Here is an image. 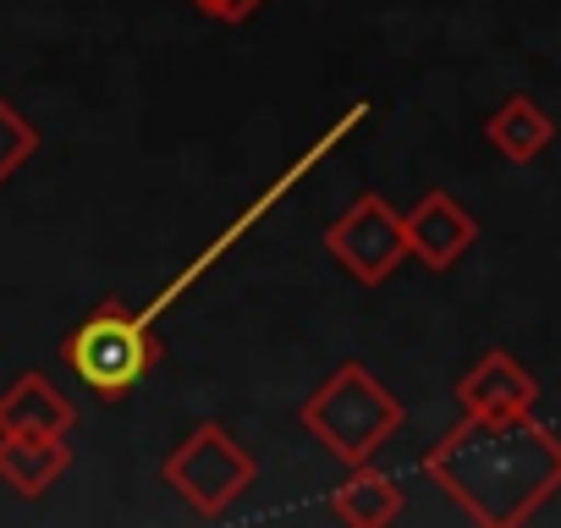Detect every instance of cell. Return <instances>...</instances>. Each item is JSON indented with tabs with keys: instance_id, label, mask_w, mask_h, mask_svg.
<instances>
[{
	"instance_id": "obj_8",
	"label": "cell",
	"mask_w": 561,
	"mask_h": 528,
	"mask_svg": "<svg viewBox=\"0 0 561 528\" xmlns=\"http://www.w3.org/2000/svg\"><path fill=\"white\" fill-rule=\"evenodd\" d=\"M402 215H408V248H413V259L424 264V271H435V276L457 271L462 253L479 242L473 209H468L457 193H446V187L424 193V198H419L413 209H402Z\"/></svg>"
},
{
	"instance_id": "obj_11",
	"label": "cell",
	"mask_w": 561,
	"mask_h": 528,
	"mask_svg": "<svg viewBox=\"0 0 561 528\" xmlns=\"http://www.w3.org/2000/svg\"><path fill=\"white\" fill-rule=\"evenodd\" d=\"M484 138H490V149H495L501 160L534 165V160L550 149L556 122H550V111H545L534 94H506V100L484 116Z\"/></svg>"
},
{
	"instance_id": "obj_7",
	"label": "cell",
	"mask_w": 561,
	"mask_h": 528,
	"mask_svg": "<svg viewBox=\"0 0 561 528\" xmlns=\"http://www.w3.org/2000/svg\"><path fill=\"white\" fill-rule=\"evenodd\" d=\"M534 402H539V380L506 347H484L457 375V408L473 418H523V413H534Z\"/></svg>"
},
{
	"instance_id": "obj_10",
	"label": "cell",
	"mask_w": 561,
	"mask_h": 528,
	"mask_svg": "<svg viewBox=\"0 0 561 528\" xmlns=\"http://www.w3.org/2000/svg\"><path fill=\"white\" fill-rule=\"evenodd\" d=\"M72 468L67 435H0V484H12L23 501H39Z\"/></svg>"
},
{
	"instance_id": "obj_2",
	"label": "cell",
	"mask_w": 561,
	"mask_h": 528,
	"mask_svg": "<svg viewBox=\"0 0 561 528\" xmlns=\"http://www.w3.org/2000/svg\"><path fill=\"white\" fill-rule=\"evenodd\" d=\"M298 424L342 462V468H358V462H375L391 435L408 424V408L391 386L375 380V369L364 358H342L314 391L309 402L298 408Z\"/></svg>"
},
{
	"instance_id": "obj_6",
	"label": "cell",
	"mask_w": 561,
	"mask_h": 528,
	"mask_svg": "<svg viewBox=\"0 0 561 528\" xmlns=\"http://www.w3.org/2000/svg\"><path fill=\"white\" fill-rule=\"evenodd\" d=\"M364 122H369V100H358L353 111H342V116H336V122H331V127H325V133H320V138H314V144H309V149H304V154L287 165V171H280V176H275V182H270V187H264V193H259V198H253V204H248V209H242V215H237V220H231V226H226V231H220V237H215V242H209V248L193 259V264H187V271H182V276H176V282H171V287H165V292H160L149 309H144V314H149V320H160V314H165V309H171V303H176V298H182L193 282H204V276L215 271V264H220V259H226V253H231V248H237V242H242V237H248V231H253V226H259V220H264V215H270L280 198H287V193H293V187H298V182H304V176H309V171H314V165H320V160H325V154L342 144V138H353Z\"/></svg>"
},
{
	"instance_id": "obj_9",
	"label": "cell",
	"mask_w": 561,
	"mask_h": 528,
	"mask_svg": "<svg viewBox=\"0 0 561 528\" xmlns=\"http://www.w3.org/2000/svg\"><path fill=\"white\" fill-rule=\"evenodd\" d=\"M72 424H78V408L39 369L18 375L0 391V435H72Z\"/></svg>"
},
{
	"instance_id": "obj_14",
	"label": "cell",
	"mask_w": 561,
	"mask_h": 528,
	"mask_svg": "<svg viewBox=\"0 0 561 528\" xmlns=\"http://www.w3.org/2000/svg\"><path fill=\"white\" fill-rule=\"evenodd\" d=\"M187 7L198 12V18H209V23H226V28H237V23H248L264 0H187Z\"/></svg>"
},
{
	"instance_id": "obj_12",
	"label": "cell",
	"mask_w": 561,
	"mask_h": 528,
	"mask_svg": "<svg viewBox=\"0 0 561 528\" xmlns=\"http://www.w3.org/2000/svg\"><path fill=\"white\" fill-rule=\"evenodd\" d=\"M408 512V495L391 473H380L375 462H358L347 468V479L331 490V517L347 523V528H386Z\"/></svg>"
},
{
	"instance_id": "obj_5",
	"label": "cell",
	"mask_w": 561,
	"mask_h": 528,
	"mask_svg": "<svg viewBox=\"0 0 561 528\" xmlns=\"http://www.w3.org/2000/svg\"><path fill=\"white\" fill-rule=\"evenodd\" d=\"M325 253L336 271H347V282L358 287H386L402 264L413 259L408 248V215L391 209L375 187H364L331 226H325Z\"/></svg>"
},
{
	"instance_id": "obj_1",
	"label": "cell",
	"mask_w": 561,
	"mask_h": 528,
	"mask_svg": "<svg viewBox=\"0 0 561 528\" xmlns=\"http://www.w3.org/2000/svg\"><path fill=\"white\" fill-rule=\"evenodd\" d=\"M419 468L473 523L517 528L561 495V435L550 424H539L534 413H523V418H473V413H462L424 451Z\"/></svg>"
},
{
	"instance_id": "obj_13",
	"label": "cell",
	"mask_w": 561,
	"mask_h": 528,
	"mask_svg": "<svg viewBox=\"0 0 561 528\" xmlns=\"http://www.w3.org/2000/svg\"><path fill=\"white\" fill-rule=\"evenodd\" d=\"M39 144H45L39 127H34L7 94H0V187H7V182L39 154Z\"/></svg>"
},
{
	"instance_id": "obj_4",
	"label": "cell",
	"mask_w": 561,
	"mask_h": 528,
	"mask_svg": "<svg viewBox=\"0 0 561 528\" xmlns=\"http://www.w3.org/2000/svg\"><path fill=\"white\" fill-rule=\"evenodd\" d=\"M160 479H165L198 517H226V512L253 490L259 462H253V451H248L226 424L204 418V424H193V429L171 446V457L160 462Z\"/></svg>"
},
{
	"instance_id": "obj_3",
	"label": "cell",
	"mask_w": 561,
	"mask_h": 528,
	"mask_svg": "<svg viewBox=\"0 0 561 528\" xmlns=\"http://www.w3.org/2000/svg\"><path fill=\"white\" fill-rule=\"evenodd\" d=\"M61 358L94 397L116 402V397H127L133 386L149 380V369L165 358V347H160L154 320L144 309H127V303L105 298L67 331Z\"/></svg>"
}]
</instances>
